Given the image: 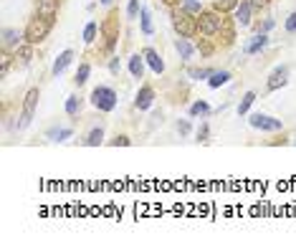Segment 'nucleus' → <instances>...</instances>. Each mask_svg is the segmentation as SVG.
Segmentation results:
<instances>
[{"mask_svg": "<svg viewBox=\"0 0 296 248\" xmlns=\"http://www.w3.org/2000/svg\"><path fill=\"white\" fill-rule=\"evenodd\" d=\"M101 139H104V132L101 129H91L89 137H86V144L89 147H96V144H101Z\"/></svg>", "mask_w": 296, "mask_h": 248, "instance_id": "24", "label": "nucleus"}, {"mask_svg": "<svg viewBox=\"0 0 296 248\" xmlns=\"http://www.w3.org/2000/svg\"><path fill=\"white\" fill-rule=\"evenodd\" d=\"M36 104H38V89H31L26 94V102H23V112H21V122L16 124V129H23L31 119H33V112H36Z\"/></svg>", "mask_w": 296, "mask_h": 248, "instance_id": "5", "label": "nucleus"}, {"mask_svg": "<svg viewBox=\"0 0 296 248\" xmlns=\"http://www.w3.org/2000/svg\"><path fill=\"white\" fill-rule=\"evenodd\" d=\"M235 6H238V0H218V3H215V11L225 13V11H230V8H235Z\"/></svg>", "mask_w": 296, "mask_h": 248, "instance_id": "27", "label": "nucleus"}, {"mask_svg": "<svg viewBox=\"0 0 296 248\" xmlns=\"http://www.w3.org/2000/svg\"><path fill=\"white\" fill-rule=\"evenodd\" d=\"M111 144H114V147H119V144L127 147V144H132V142H129V137H116V139H111Z\"/></svg>", "mask_w": 296, "mask_h": 248, "instance_id": "32", "label": "nucleus"}, {"mask_svg": "<svg viewBox=\"0 0 296 248\" xmlns=\"http://www.w3.org/2000/svg\"><path fill=\"white\" fill-rule=\"evenodd\" d=\"M142 56H144V61H147V64L152 66V71H155V74H162V71H165V64H162V59L157 56V51L144 48V51H142Z\"/></svg>", "mask_w": 296, "mask_h": 248, "instance_id": "10", "label": "nucleus"}, {"mask_svg": "<svg viewBox=\"0 0 296 248\" xmlns=\"http://www.w3.org/2000/svg\"><path fill=\"white\" fill-rule=\"evenodd\" d=\"M139 13V0H129V6H127V16L129 18H137Z\"/></svg>", "mask_w": 296, "mask_h": 248, "instance_id": "30", "label": "nucleus"}, {"mask_svg": "<svg viewBox=\"0 0 296 248\" xmlns=\"http://www.w3.org/2000/svg\"><path fill=\"white\" fill-rule=\"evenodd\" d=\"M89 74H91V66H89V64H81V66H79V71H76V79H74V81L81 86V84H86V81H89Z\"/></svg>", "mask_w": 296, "mask_h": 248, "instance_id": "21", "label": "nucleus"}, {"mask_svg": "<svg viewBox=\"0 0 296 248\" xmlns=\"http://www.w3.org/2000/svg\"><path fill=\"white\" fill-rule=\"evenodd\" d=\"M223 28V18H220V11H210V13H200L198 18V31L205 33V36H215L218 31Z\"/></svg>", "mask_w": 296, "mask_h": 248, "instance_id": "4", "label": "nucleus"}, {"mask_svg": "<svg viewBox=\"0 0 296 248\" xmlns=\"http://www.w3.org/2000/svg\"><path fill=\"white\" fill-rule=\"evenodd\" d=\"M139 23H142V33L144 36H152V21H150V11L147 8L139 11Z\"/></svg>", "mask_w": 296, "mask_h": 248, "instance_id": "18", "label": "nucleus"}, {"mask_svg": "<svg viewBox=\"0 0 296 248\" xmlns=\"http://www.w3.org/2000/svg\"><path fill=\"white\" fill-rule=\"evenodd\" d=\"M71 59H74V51H64V54L56 59V64H53V74H56V76L64 74V69L71 64Z\"/></svg>", "mask_w": 296, "mask_h": 248, "instance_id": "15", "label": "nucleus"}, {"mask_svg": "<svg viewBox=\"0 0 296 248\" xmlns=\"http://www.w3.org/2000/svg\"><path fill=\"white\" fill-rule=\"evenodd\" d=\"M16 56H21V61H23V64H28V61H31V56H33V43H28V41H26V46H18V48H16Z\"/></svg>", "mask_w": 296, "mask_h": 248, "instance_id": "19", "label": "nucleus"}, {"mask_svg": "<svg viewBox=\"0 0 296 248\" xmlns=\"http://www.w3.org/2000/svg\"><path fill=\"white\" fill-rule=\"evenodd\" d=\"M266 3H268V0H251L253 11H261V8H266Z\"/></svg>", "mask_w": 296, "mask_h": 248, "instance_id": "33", "label": "nucleus"}, {"mask_svg": "<svg viewBox=\"0 0 296 248\" xmlns=\"http://www.w3.org/2000/svg\"><path fill=\"white\" fill-rule=\"evenodd\" d=\"M183 8H185L188 13H193V16H195V13L200 16V3H195V0H183Z\"/></svg>", "mask_w": 296, "mask_h": 248, "instance_id": "28", "label": "nucleus"}, {"mask_svg": "<svg viewBox=\"0 0 296 248\" xmlns=\"http://www.w3.org/2000/svg\"><path fill=\"white\" fill-rule=\"evenodd\" d=\"M175 48H177V54L183 56V61H190V56H193V46L188 43V38H177V43H175Z\"/></svg>", "mask_w": 296, "mask_h": 248, "instance_id": "17", "label": "nucleus"}, {"mask_svg": "<svg viewBox=\"0 0 296 248\" xmlns=\"http://www.w3.org/2000/svg\"><path fill=\"white\" fill-rule=\"evenodd\" d=\"M101 3H104V6H109V3H111V0H101Z\"/></svg>", "mask_w": 296, "mask_h": 248, "instance_id": "39", "label": "nucleus"}, {"mask_svg": "<svg viewBox=\"0 0 296 248\" xmlns=\"http://www.w3.org/2000/svg\"><path fill=\"white\" fill-rule=\"evenodd\" d=\"M91 104L101 112H111L116 107V91L109 89V86H96L94 94H91Z\"/></svg>", "mask_w": 296, "mask_h": 248, "instance_id": "3", "label": "nucleus"}, {"mask_svg": "<svg viewBox=\"0 0 296 248\" xmlns=\"http://www.w3.org/2000/svg\"><path fill=\"white\" fill-rule=\"evenodd\" d=\"M94 38H96V23L91 21V23H86V28H84V41L91 43Z\"/></svg>", "mask_w": 296, "mask_h": 248, "instance_id": "25", "label": "nucleus"}, {"mask_svg": "<svg viewBox=\"0 0 296 248\" xmlns=\"http://www.w3.org/2000/svg\"><path fill=\"white\" fill-rule=\"evenodd\" d=\"M48 31H51V18L38 16V18H33V21L28 23V28H26V41L36 46V43H41V41L48 36Z\"/></svg>", "mask_w": 296, "mask_h": 248, "instance_id": "2", "label": "nucleus"}, {"mask_svg": "<svg viewBox=\"0 0 296 248\" xmlns=\"http://www.w3.org/2000/svg\"><path fill=\"white\" fill-rule=\"evenodd\" d=\"M210 74H213L210 69H193V71H190V76H193V79H198V81H200V79H208Z\"/></svg>", "mask_w": 296, "mask_h": 248, "instance_id": "29", "label": "nucleus"}, {"mask_svg": "<svg viewBox=\"0 0 296 248\" xmlns=\"http://www.w3.org/2000/svg\"><path fill=\"white\" fill-rule=\"evenodd\" d=\"M152 99H155L152 86H142V89H139V94H137L134 107H137V109H150V107H152Z\"/></svg>", "mask_w": 296, "mask_h": 248, "instance_id": "9", "label": "nucleus"}, {"mask_svg": "<svg viewBox=\"0 0 296 248\" xmlns=\"http://www.w3.org/2000/svg\"><path fill=\"white\" fill-rule=\"evenodd\" d=\"M286 31H288V33H296V13H291V16L286 18Z\"/></svg>", "mask_w": 296, "mask_h": 248, "instance_id": "31", "label": "nucleus"}, {"mask_svg": "<svg viewBox=\"0 0 296 248\" xmlns=\"http://www.w3.org/2000/svg\"><path fill=\"white\" fill-rule=\"evenodd\" d=\"M251 11H253L251 0H246V3L235 6V21H238L241 26H248V23H251Z\"/></svg>", "mask_w": 296, "mask_h": 248, "instance_id": "11", "label": "nucleus"}, {"mask_svg": "<svg viewBox=\"0 0 296 248\" xmlns=\"http://www.w3.org/2000/svg\"><path fill=\"white\" fill-rule=\"evenodd\" d=\"M248 124H251L253 129H263V132H278V129L283 127L281 119H273V117H268V114H251Z\"/></svg>", "mask_w": 296, "mask_h": 248, "instance_id": "6", "label": "nucleus"}, {"mask_svg": "<svg viewBox=\"0 0 296 248\" xmlns=\"http://www.w3.org/2000/svg\"><path fill=\"white\" fill-rule=\"evenodd\" d=\"M172 26L183 38H193L198 33V18H193V13H188L185 8H175L172 11Z\"/></svg>", "mask_w": 296, "mask_h": 248, "instance_id": "1", "label": "nucleus"}, {"mask_svg": "<svg viewBox=\"0 0 296 248\" xmlns=\"http://www.w3.org/2000/svg\"><path fill=\"white\" fill-rule=\"evenodd\" d=\"M286 81H288V69L286 66H281V69H276L271 76H268V91H273V89H278V86H286Z\"/></svg>", "mask_w": 296, "mask_h": 248, "instance_id": "8", "label": "nucleus"}, {"mask_svg": "<svg viewBox=\"0 0 296 248\" xmlns=\"http://www.w3.org/2000/svg\"><path fill=\"white\" fill-rule=\"evenodd\" d=\"M266 46H268V38H266V33H258V36H256L251 43H246V48H243V51H246V54H258V51H263Z\"/></svg>", "mask_w": 296, "mask_h": 248, "instance_id": "13", "label": "nucleus"}, {"mask_svg": "<svg viewBox=\"0 0 296 248\" xmlns=\"http://www.w3.org/2000/svg\"><path fill=\"white\" fill-rule=\"evenodd\" d=\"M79 107H81V104H79V96H69V99H66V114H69V117H76V114H79Z\"/></svg>", "mask_w": 296, "mask_h": 248, "instance_id": "22", "label": "nucleus"}, {"mask_svg": "<svg viewBox=\"0 0 296 248\" xmlns=\"http://www.w3.org/2000/svg\"><path fill=\"white\" fill-rule=\"evenodd\" d=\"M256 102V91H248L246 96H243V102L238 104V114L243 117V114H248V109H251V104Z\"/></svg>", "mask_w": 296, "mask_h": 248, "instance_id": "20", "label": "nucleus"}, {"mask_svg": "<svg viewBox=\"0 0 296 248\" xmlns=\"http://www.w3.org/2000/svg\"><path fill=\"white\" fill-rule=\"evenodd\" d=\"M109 69H111V74H119V59H114V61L109 64Z\"/></svg>", "mask_w": 296, "mask_h": 248, "instance_id": "36", "label": "nucleus"}, {"mask_svg": "<svg viewBox=\"0 0 296 248\" xmlns=\"http://www.w3.org/2000/svg\"><path fill=\"white\" fill-rule=\"evenodd\" d=\"M48 137H51V139H56V142H64L66 137H71V129H51V132H48Z\"/></svg>", "mask_w": 296, "mask_h": 248, "instance_id": "26", "label": "nucleus"}, {"mask_svg": "<svg viewBox=\"0 0 296 248\" xmlns=\"http://www.w3.org/2000/svg\"><path fill=\"white\" fill-rule=\"evenodd\" d=\"M36 11H38V16L53 21V16L58 13V0H36Z\"/></svg>", "mask_w": 296, "mask_h": 248, "instance_id": "7", "label": "nucleus"}, {"mask_svg": "<svg viewBox=\"0 0 296 248\" xmlns=\"http://www.w3.org/2000/svg\"><path fill=\"white\" fill-rule=\"evenodd\" d=\"M21 38H26V33H18V31H13V28H6L3 31V46L6 48H18L21 46Z\"/></svg>", "mask_w": 296, "mask_h": 248, "instance_id": "12", "label": "nucleus"}, {"mask_svg": "<svg viewBox=\"0 0 296 248\" xmlns=\"http://www.w3.org/2000/svg\"><path fill=\"white\" fill-rule=\"evenodd\" d=\"M177 129H180V134H188V132H190V124H188V122H180Z\"/></svg>", "mask_w": 296, "mask_h": 248, "instance_id": "35", "label": "nucleus"}, {"mask_svg": "<svg viewBox=\"0 0 296 248\" xmlns=\"http://www.w3.org/2000/svg\"><path fill=\"white\" fill-rule=\"evenodd\" d=\"M228 81H230V74H228V71H213L210 79H208V84H210L213 89H218V86H223V84H228Z\"/></svg>", "mask_w": 296, "mask_h": 248, "instance_id": "16", "label": "nucleus"}, {"mask_svg": "<svg viewBox=\"0 0 296 248\" xmlns=\"http://www.w3.org/2000/svg\"><path fill=\"white\" fill-rule=\"evenodd\" d=\"M273 28V21H266L263 26H258V33H266V31H271Z\"/></svg>", "mask_w": 296, "mask_h": 248, "instance_id": "34", "label": "nucleus"}, {"mask_svg": "<svg viewBox=\"0 0 296 248\" xmlns=\"http://www.w3.org/2000/svg\"><path fill=\"white\" fill-rule=\"evenodd\" d=\"M198 137H200V139H205V137H208V124H203V127H200V132H198Z\"/></svg>", "mask_w": 296, "mask_h": 248, "instance_id": "37", "label": "nucleus"}, {"mask_svg": "<svg viewBox=\"0 0 296 248\" xmlns=\"http://www.w3.org/2000/svg\"><path fill=\"white\" fill-rule=\"evenodd\" d=\"M129 71H132V76L134 79H142V74H144V56H132L129 59Z\"/></svg>", "mask_w": 296, "mask_h": 248, "instance_id": "14", "label": "nucleus"}, {"mask_svg": "<svg viewBox=\"0 0 296 248\" xmlns=\"http://www.w3.org/2000/svg\"><path fill=\"white\" fill-rule=\"evenodd\" d=\"M208 112H210V107H208L205 102H195V104L190 107V114H193V117H205Z\"/></svg>", "mask_w": 296, "mask_h": 248, "instance_id": "23", "label": "nucleus"}, {"mask_svg": "<svg viewBox=\"0 0 296 248\" xmlns=\"http://www.w3.org/2000/svg\"><path fill=\"white\" fill-rule=\"evenodd\" d=\"M162 3H165V6H172V3H175V0H162Z\"/></svg>", "mask_w": 296, "mask_h": 248, "instance_id": "38", "label": "nucleus"}]
</instances>
